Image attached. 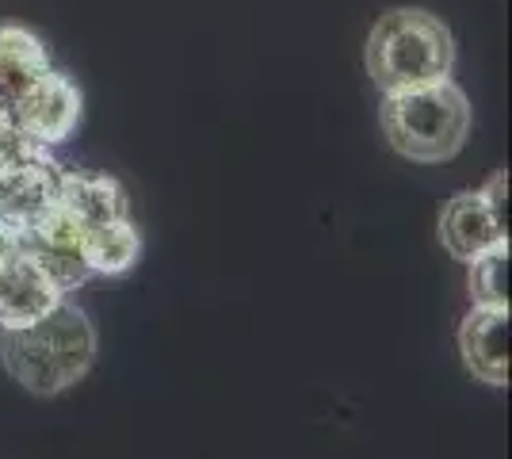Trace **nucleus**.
I'll return each instance as SVG.
<instances>
[{
	"instance_id": "obj_16",
	"label": "nucleus",
	"mask_w": 512,
	"mask_h": 459,
	"mask_svg": "<svg viewBox=\"0 0 512 459\" xmlns=\"http://www.w3.org/2000/svg\"><path fill=\"white\" fill-rule=\"evenodd\" d=\"M4 131H16V123H12V111L0 104V134Z\"/></svg>"
},
{
	"instance_id": "obj_5",
	"label": "nucleus",
	"mask_w": 512,
	"mask_h": 459,
	"mask_svg": "<svg viewBox=\"0 0 512 459\" xmlns=\"http://www.w3.org/2000/svg\"><path fill=\"white\" fill-rule=\"evenodd\" d=\"M81 108H85L81 88L73 85L65 73L50 69L43 81L12 108V123H16V131L27 134L31 142H39V146L50 150V146H58V142H65L69 134L77 131Z\"/></svg>"
},
{
	"instance_id": "obj_15",
	"label": "nucleus",
	"mask_w": 512,
	"mask_h": 459,
	"mask_svg": "<svg viewBox=\"0 0 512 459\" xmlns=\"http://www.w3.org/2000/svg\"><path fill=\"white\" fill-rule=\"evenodd\" d=\"M16 253H20V234H16L12 226H4V222H0V268L12 261Z\"/></svg>"
},
{
	"instance_id": "obj_9",
	"label": "nucleus",
	"mask_w": 512,
	"mask_h": 459,
	"mask_svg": "<svg viewBox=\"0 0 512 459\" xmlns=\"http://www.w3.org/2000/svg\"><path fill=\"white\" fill-rule=\"evenodd\" d=\"M501 241H509V230L493 219L490 203L482 199V192L467 188V192H455L448 199V207L440 215V245L455 261L470 264Z\"/></svg>"
},
{
	"instance_id": "obj_14",
	"label": "nucleus",
	"mask_w": 512,
	"mask_h": 459,
	"mask_svg": "<svg viewBox=\"0 0 512 459\" xmlns=\"http://www.w3.org/2000/svg\"><path fill=\"white\" fill-rule=\"evenodd\" d=\"M478 192H482V199L490 203L493 219L509 230V173H505V169H497V173H493Z\"/></svg>"
},
{
	"instance_id": "obj_8",
	"label": "nucleus",
	"mask_w": 512,
	"mask_h": 459,
	"mask_svg": "<svg viewBox=\"0 0 512 459\" xmlns=\"http://www.w3.org/2000/svg\"><path fill=\"white\" fill-rule=\"evenodd\" d=\"M65 299V291L27 253H16L0 268V329H20L39 322Z\"/></svg>"
},
{
	"instance_id": "obj_3",
	"label": "nucleus",
	"mask_w": 512,
	"mask_h": 459,
	"mask_svg": "<svg viewBox=\"0 0 512 459\" xmlns=\"http://www.w3.org/2000/svg\"><path fill=\"white\" fill-rule=\"evenodd\" d=\"M379 123L390 150L417 165H444L459 157L470 138V100L455 81H436L383 96Z\"/></svg>"
},
{
	"instance_id": "obj_4",
	"label": "nucleus",
	"mask_w": 512,
	"mask_h": 459,
	"mask_svg": "<svg viewBox=\"0 0 512 459\" xmlns=\"http://www.w3.org/2000/svg\"><path fill=\"white\" fill-rule=\"evenodd\" d=\"M20 249L62 287L65 295L77 291L85 280H92V268L85 261V226L73 219L62 203H54L46 215H39L23 230Z\"/></svg>"
},
{
	"instance_id": "obj_13",
	"label": "nucleus",
	"mask_w": 512,
	"mask_h": 459,
	"mask_svg": "<svg viewBox=\"0 0 512 459\" xmlns=\"http://www.w3.org/2000/svg\"><path fill=\"white\" fill-rule=\"evenodd\" d=\"M509 299V241L470 261V306L512 310Z\"/></svg>"
},
{
	"instance_id": "obj_2",
	"label": "nucleus",
	"mask_w": 512,
	"mask_h": 459,
	"mask_svg": "<svg viewBox=\"0 0 512 459\" xmlns=\"http://www.w3.org/2000/svg\"><path fill=\"white\" fill-rule=\"evenodd\" d=\"M363 66L383 96L436 85L455 69V39L448 23L425 8H390L367 35Z\"/></svg>"
},
{
	"instance_id": "obj_11",
	"label": "nucleus",
	"mask_w": 512,
	"mask_h": 459,
	"mask_svg": "<svg viewBox=\"0 0 512 459\" xmlns=\"http://www.w3.org/2000/svg\"><path fill=\"white\" fill-rule=\"evenodd\" d=\"M58 203L81 226H104V222L130 219V199L127 188L107 173H77L65 169L62 184H58Z\"/></svg>"
},
{
	"instance_id": "obj_6",
	"label": "nucleus",
	"mask_w": 512,
	"mask_h": 459,
	"mask_svg": "<svg viewBox=\"0 0 512 459\" xmlns=\"http://www.w3.org/2000/svg\"><path fill=\"white\" fill-rule=\"evenodd\" d=\"M62 165L50 157V150H39L23 161H12L0 169V222L23 234L31 222L46 215L58 203Z\"/></svg>"
},
{
	"instance_id": "obj_10",
	"label": "nucleus",
	"mask_w": 512,
	"mask_h": 459,
	"mask_svg": "<svg viewBox=\"0 0 512 459\" xmlns=\"http://www.w3.org/2000/svg\"><path fill=\"white\" fill-rule=\"evenodd\" d=\"M46 43L20 23H0V104L12 111L50 73Z\"/></svg>"
},
{
	"instance_id": "obj_12",
	"label": "nucleus",
	"mask_w": 512,
	"mask_h": 459,
	"mask_svg": "<svg viewBox=\"0 0 512 459\" xmlns=\"http://www.w3.org/2000/svg\"><path fill=\"white\" fill-rule=\"evenodd\" d=\"M142 257V234L130 219L85 226V261L92 276H127Z\"/></svg>"
},
{
	"instance_id": "obj_1",
	"label": "nucleus",
	"mask_w": 512,
	"mask_h": 459,
	"mask_svg": "<svg viewBox=\"0 0 512 459\" xmlns=\"http://www.w3.org/2000/svg\"><path fill=\"white\" fill-rule=\"evenodd\" d=\"M0 364L27 394L54 398L77 387L96 364V326L69 299L20 329H0Z\"/></svg>"
},
{
	"instance_id": "obj_7",
	"label": "nucleus",
	"mask_w": 512,
	"mask_h": 459,
	"mask_svg": "<svg viewBox=\"0 0 512 459\" xmlns=\"http://www.w3.org/2000/svg\"><path fill=\"white\" fill-rule=\"evenodd\" d=\"M509 310L470 306L459 326V352L467 372L486 387H509Z\"/></svg>"
}]
</instances>
